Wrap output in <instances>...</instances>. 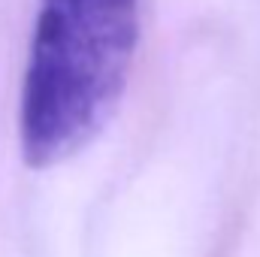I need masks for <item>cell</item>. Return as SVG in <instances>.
<instances>
[{
    "mask_svg": "<svg viewBox=\"0 0 260 257\" xmlns=\"http://www.w3.org/2000/svg\"><path fill=\"white\" fill-rule=\"evenodd\" d=\"M142 0H40L18 100L21 157L49 170L94 142L121 106Z\"/></svg>",
    "mask_w": 260,
    "mask_h": 257,
    "instance_id": "1",
    "label": "cell"
}]
</instances>
